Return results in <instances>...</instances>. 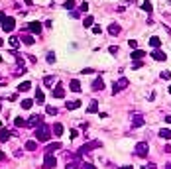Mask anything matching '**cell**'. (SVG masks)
Instances as JSON below:
<instances>
[{
    "label": "cell",
    "mask_w": 171,
    "mask_h": 169,
    "mask_svg": "<svg viewBox=\"0 0 171 169\" xmlns=\"http://www.w3.org/2000/svg\"><path fill=\"white\" fill-rule=\"evenodd\" d=\"M18 41H20V39L16 38V36H12V38L8 39V43H10V47H18V45H20V43H18Z\"/></svg>",
    "instance_id": "obj_27"
},
{
    "label": "cell",
    "mask_w": 171,
    "mask_h": 169,
    "mask_svg": "<svg viewBox=\"0 0 171 169\" xmlns=\"http://www.w3.org/2000/svg\"><path fill=\"white\" fill-rule=\"evenodd\" d=\"M53 134L59 138L61 134H63V126H61V124H55V126H53Z\"/></svg>",
    "instance_id": "obj_24"
},
{
    "label": "cell",
    "mask_w": 171,
    "mask_h": 169,
    "mask_svg": "<svg viewBox=\"0 0 171 169\" xmlns=\"http://www.w3.org/2000/svg\"><path fill=\"white\" fill-rule=\"evenodd\" d=\"M89 112H99V104H96V100H92L91 106H89Z\"/></svg>",
    "instance_id": "obj_30"
},
{
    "label": "cell",
    "mask_w": 171,
    "mask_h": 169,
    "mask_svg": "<svg viewBox=\"0 0 171 169\" xmlns=\"http://www.w3.org/2000/svg\"><path fill=\"white\" fill-rule=\"evenodd\" d=\"M65 106L69 108V110H75V108H79V106H81V102H79V100H73V102H67Z\"/></svg>",
    "instance_id": "obj_25"
},
{
    "label": "cell",
    "mask_w": 171,
    "mask_h": 169,
    "mask_svg": "<svg viewBox=\"0 0 171 169\" xmlns=\"http://www.w3.org/2000/svg\"><path fill=\"white\" fill-rule=\"evenodd\" d=\"M10 136H12V134H10V130H6V128H4V130L0 132V140H2V142H6V140H10Z\"/></svg>",
    "instance_id": "obj_22"
},
{
    "label": "cell",
    "mask_w": 171,
    "mask_h": 169,
    "mask_svg": "<svg viewBox=\"0 0 171 169\" xmlns=\"http://www.w3.org/2000/svg\"><path fill=\"white\" fill-rule=\"evenodd\" d=\"M14 124H16V126H24V124H26V120H22V118H16V122H14Z\"/></svg>",
    "instance_id": "obj_39"
},
{
    "label": "cell",
    "mask_w": 171,
    "mask_h": 169,
    "mask_svg": "<svg viewBox=\"0 0 171 169\" xmlns=\"http://www.w3.org/2000/svg\"><path fill=\"white\" fill-rule=\"evenodd\" d=\"M142 65H144V61H134V63H132V69H140Z\"/></svg>",
    "instance_id": "obj_35"
},
{
    "label": "cell",
    "mask_w": 171,
    "mask_h": 169,
    "mask_svg": "<svg viewBox=\"0 0 171 169\" xmlns=\"http://www.w3.org/2000/svg\"><path fill=\"white\" fill-rule=\"evenodd\" d=\"M43 83H45L47 87H51V83H53V79H51V77H45V79H43Z\"/></svg>",
    "instance_id": "obj_40"
},
{
    "label": "cell",
    "mask_w": 171,
    "mask_h": 169,
    "mask_svg": "<svg viewBox=\"0 0 171 169\" xmlns=\"http://www.w3.org/2000/svg\"><path fill=\"white\" fill-rule=\"evenodd\" d=\"M35 100H38V102H43V100H45V97H43L41 91H35Z\"/></svg>",
    "instance_id": "obj_31"
},
{
    "label": "cell",
    "mask_w": 171,
    "mask_h": 169,
    "mask_svg": "<svg viewBox=\"0 0 171 169\" xmlns=\"http://www.w3.org/2000/svg\"><path fill=\"white\" fill-rule=\"evenodd\" d=\"M57 165V159L53 157V153H45V159H43V167L45 169H53Z\"/></svg>",
    "instance_id": "obj_4"
},
{
    "label": "cell",
    "mask_w": 171,
    "mask_h": 169,
    "mask_svg": "<svg viewBox=\"0 0 171 169\" xmlns=\"http://www.w3.org/2000/svg\"><path fill=\"white\" fill-rule=\"evenodd\" d=\"M126 87H128V79L122 77V79H118V83H114V84H112V92L116 94V92H120L122 89H126Z\"/></svg>",
    "instance_id": "obj_3"
},
{
    "label": "cell",
    "mask_w": 171,
    "mask_h": 169,
    "mask_svg": "<svg viewBox=\"0 0 171 169\" xmlns=\"http://www.w3.org/2000/svg\"><path fill=\"white\" fill-rule=\"evenodd\" d=\"M47 114H53V116H55V114H57V108H53V106H47Z\"/></svg>",
    "instance_id": "obj_36"
},
{
    "label": "cell",
    "mask_w": 171,
    "mask_h": 169,
    "mask_svg": "<svg viewBox=\"0 0 171 169\" xmlns=\"http://www.w3.org/2000/svg\"><path fill=\"white\" fill-rule=\"evenodd\" d=\"M32 100H22V108H24V110H30V108H32Z\"/></svg>",
    "instance_id": "obj_29"
},
{
    "label": "cell",
    "mask_w": 171,
    "mask_h": 169,
    "mask_svg": "<svg viewBox=\"0 0 171 169\" xmlns=\"http://www.w3.org/2000/svg\"><path fill=\"white\" fill-rule=\"evenodd\" d=\"M69 87H71V91H73V92H79V91H81V83L77 81V79H73L71 83H69Z\"/></svg>",
    "instance_id": "obj_15"
},
{
    "label": "cell",
    "mask_w": 171,
    "mask_h": 169,
    "mask_svg": "<svg viewBox=\"0 0 171 169\" xmlns=\"http://www.w3.org/2000/svg\"><path fill=\"white\" fill-rule=\"evenodd\" d=\"M161 79H165V81H171V71H161Z\"/></svg>",
    "instance_id": "obj_32"
},
{
    "label": "cell",
    "mask_w": 171,
    "mask_h": 169,
    "mask_svg": "<svg viewBox=\"0 0 171 169\" xmlns=\"http://www.w3.org/2000/svg\"><path fill=\"white\" fill-rule=\"evenodd\" d=\"M35 140L47 142V140H49V126H45V124L38 126V128H35Z\"/></svg>",
    "instance_id": "obj_1"
},
{
    "label": "cell",
    "mask_w": 171,
    "mask_h": 169,
    "mask_svg": "<svg viewBox=\"0 0 171 169\" xmlns=\"http://www.w3.org/2000/svg\"><path fill=\"white\" fill-rule=\"evenodd\" d=\"M4 20H6V14H4V12H0V24H2Z\"/></svg>",
    "instance_id": "obj_44"
},
{
    "label": "cell",
    "mask_w": 171,
    "mask_h": 169,
    "mask_svg": "<svg viewBox=\"0 0 171 169\" xmlns=\"http://www.w3.org/2000/svg\"><path fill=\"white\" fill-rule=\"evenodd\" d=\"M108 51H110V53H112V55H118V47H114V45H112V47H110V49H108Z\"/></svg>",
    "instance_id": "obj_41"
},
{
    "label": "cell",
    "mask_w": 171,
    "mask_h": 169,
    "mask_svg": "<svg viewBox=\"0 0 171 169\" xmlns=\"http://www.w3.org/2000/svg\"><path fill=\"white\" fill-rule=\"evenodd\" d=\"M92 33H100V26H92Z\"/></svg>",
    "instance_id": "obj_42"
},
{
    "label": "cell",
    "mask_w": 171,
    "mask_h": 169,
    "mask_svg": "<svg viewBox=\"0 0 171 169\" xmlns=\"http://www.w3.org/2000/svg\"><path fill=\"white\" fill-rule=\"evenodd\" d=\"M30 89H32V83H30V81H24V83H20V87H18V91H20V92L30 91Z\"/></svg>",
    "instance_id": "obj_20"
},
{
    "label": "cell",
    "mask_w": 171,
    "mask_h": 169,
    "mask_svg": "<svg viewBox=\"0 0 171 169\" xmlns=\"http://www.w3.org/2000/svg\"><path fill=\"white\" fill-rule=\"evenodd\" d=\"M92 24H94V18H92V16H87V18L83 20V26L85 28H91Z\"/></svg>",
    "instance_id": "obj_23"
},
{
    "label": "cell",
    "mask_w": 171,
    "mask_h": 169,
    "mask_svg": "<svg viewBox=\"0 0 171 169\" xmlns=\"http://www.w3.org/2000/svg\"><path fill=\"white\" fill-rule=\"evenodd\" d=\"M22 41H24L26 45H33V41H35V39H33L32 36H28V33H22Z\"/></svg>",
    "instance_id": "obj_19"
},
{
    "label": "cell",
    "mask_w": 171,
    "mask_h": 169,
    "mask_svg": "<svg viewBox=\"0 0 171 169\" xmlns=\"http://www.w3.org/2000/svg\"><path fill=\"white\" fill-rule=\"evenodd\" d=\"M142 57H145V51H144V49H134V51H132V59L140 61Z\"/></svg>",
    "instance_id": "obj_11"
},
{
    "label": "cell",
    "mask_w": 171,
    "mask_h": 169,
    "mask_svg": "<svg viewBox=\"0 0 171 169\" xmlns=\"http://www.w3.org/2000/svg\"><path fill=\"white\" fill-rule=\"evenodd\" d=\"M159 138H163V140H171V130L161 128V130H159Z\"/></svg>",
    "instance_id": "obj_18"
},
{
    "label": "cell",
    "mask_w": 171,
    "mask_h": 169,
    "mask_svg": "<svg viewBox=\"0 0 171 169\" xmlns=\"http://www.w3.org/2000/svg\"><path fill=\"white\" fill-rule=\"evenodd\" d=\"M0 126H2V120H0Z\"/></svg>",
    "instance_id": "obj_51"
},
{
    "label": "cell",
    "mask_w": 171,
    "mask_h": 169,
    "mask_svg": "<svg viewBox=\"0 0 171 169\" xmlns=\"http://www.w3.org/2000/svg\"><path fill=\"white\" fill-rule=\"evenodd\" d=\"M61 148V143L59 142H55V143H49V146H47V153H51L53 150H59Z\"/></svg>",
    "instance_id": "obj_26"
},
{
    "label": "cell",
    "mask_w": 171,
    "mask_h": 169,
    "mask_svg": "<svg viewBox=\"0 0 171 169\" xmlns=\"http://www.w3.org/2000/svg\"><path fill=\"white\" fill-rule=\"evenodd\" d=\"M63 8H67V10H73V8H75V0H67V2H63Z\"/></svg>",
    "instance_id": "obj_28"
},
{
    "label": "cell",
    "mask_w": 171,
    "mask_h": 169,
    "mask_svg": "<svg viewBox=\"0 0 171 169\" xmlns=\"http://www.w3.org/2000/svg\"><path fill=\"white\" fill-rule=\"evenodd\" d=\"M26 30H28V32H32V33H41V24H40V22H30Z\"/></svg>",
    "instance_id": "obj_6"
},
{
    "label": "cell",
    "mask_w": 171,
    "mask_h": 169,
    "mask_svg": "<svg viewBox=\"0 0 171 169\" xmlns=\"http://www.w3.org/2000/svg\"><path fill=\"white\" fill-rule=\"evenodd\" d=\"M0 45H4V41H2V39H0Z\"/></svg>",
    "instance_id": "obj_49"
},
{
    "label": "cell",
    "mask_w": 171,
    "mask_h": 169,
    "mask_svg": "<svg viewBox=\"0 0 171 169\" xmlns=\"http://www.w3.org/2000/svg\"><path fill=\"white\" fill-rule=\"evenodd\" d=\"M151 57L155 59V61H165V59H167V55H165V51L155 49V51H151Z\"/></svg>",
    "instance_id": "obj_8"
},
{
    "label": "cell",
    "mask_w": 171,
    "mask_h": 169,
    "mask_svg": "<svg viewBox=\"0 0 171 169\" xmlns=\"http://www.w3.org/2000/svg\"><path fill=\"white\" fill-rule=\"evenodd\" d=\"M140 126H144V118H142V116H134V120H132V128H140Z\"/></svg>",
    "instance_id": "obj_13"
},
{
    "label": "cell",
    "mask_w": 171,
    "mask_h": 169,
    "mask_svg": "<svg viewBox=\"0 0 171 169\" xmlns=\"http://www.w3.org/2000/svg\"><path fill=\"white\" fill-rule=\"evenodd\" d=\"M47 63H55V53H47Z\"/></svg>",
    "instance_id": "obj_34"
},
{
    "label": "cell",
    "mask_w": 171,
    "mask_h": 169,
    "mask_svg": "<svg viewBox=\"0 0 171 169\" xmlns=\"http://www.w3.org/2000/svg\"><path fill=\"white\" fill-rule=\"evenodd\" d=\"M2 159H4V153H2V151H0V161H2Z\"/></svg>",
    "instance_id": "obj_48"
},
{
    "label": "cell",
    "mask_w": 171,
    "mask_h": 169,
    "mask_svg": "<svg viewBox=\"0 0 171 169\" xmlns=\"http://www.w3.org/2000/svg\"><path fill=\"white\" fill-rule=\"evenodd\" d=\"M14 26H16V20L10 18V16H6V20L2 22V30H4V32H12Z\"/></svg>",
    "instance_id": "obj_5"
},
{
    "label": "cell",
    "mask_w": 171,
    "mask_h": 169,
    "mask_svg": "<svg viewBox=\"0 0 171 169\" xmlns=\"http://www.w3.org/2000/svg\"><path fill=\"white\" fill-rule=\"evenodd\" d=\"M165 122H169V124H171V116H165Z\"/></svg>",
    "instance_id": "obj_46"
},
{
    "label": "cell",
    "mask_w": 171,
    "mask_h": 169,
    "mask_svg": "<svg viewBox=\"0 0 171 169\" xmlns=\"http://www.w3.org/2000/svg\"><path fill=\"white\" fill-rule=\"evenodd\" d=\"M128 45H130L132 49H138V41H136V39H130V41H128Z\"/></svg>",
    "instance_id": "obj_33"
},
{
    "label": "cell",
    "mask_w": 171,
    "mask_h": 169,
    "mask_svg": "<svg viewBox=\"0 0 171 169\" xmlns=\"http://www.w3.org/2000/svg\"><path fill=\"white\" fill-rule=\"evenodd\" d=\"M41 120H43V116H32L30 118V126H41Z\"/></svg>",
    "instance_id": "obj_12"
},
{
    "label": "cell",
    "mask_w": 171,
    "mask_h": 169,
    "mask_svg": "<svg viewBox=\"0 0 171 169\" xmlns=\"http://www.w3.org/2000/svg\"><path fill=\"white\" fill-rule=\"evenodd\" d=\"M77 167H79V165H77L75 161H71V163L67 161V169H77Z\"/></svg>",
    "instance_id": "obj_38"
},
{
    "label": "cell",
    "mask_w": 171,
    "mask_h": 169,
    "mask_svg": "<svg viewBox=\"0 0 171 169\" xmlns=\"http://www.w3.org/2000/svg\"><path fill=\"white\" fill-rule=\"evenodd\" d=\"M148 153H150V146H148V142H140L138 146H136V156L145 157Z\"/></svg>",
    "instance_id": "obj_2"
},
{
    "label": "cell",
    "mask_w": 171,
    "mask_h": 169,
    "mask_svg": "<svg viewBox=\"0 0 171 169\" xmlns=\"http://www.w3.org/2000/svg\"><path fill=\"white\" fill-rule=\"evenodd\" d=\"M120 169H132V167H130V165H124V167H120Z\"/></svg>",
    "instance_id": "obj_47"
},
{
    "label": "cell",
    "mask_w": 171,
    "mask_h": 169,
    "mask_svg": "<svg viewBox=\"0 0 171 169\" xmlns=\"http://www.w3.org/2000/svg\"><path fill=\"white\" fill-rule=\"evenodd\" d=\"M26 150H28V151H33V150H38V142H33V140L26 142Z\"/></svg>",
    "instance_id": "obj_21"
},
{
    "label": "cell",
    "mask_w": 171,
    "mask_h": 169,
    "mask_svg": "<svg viewBox=\"0 0 171 169\" xmlns=\"http://www.w3.org/2000/svg\"><path fill=\"white\" fill-rule=\"evenodd\" d=\"M144 169H155V163H150V165H145Z\"/></svg>",
    "instance_id": "obj_45"
},
{
    "label": "cell",
    "mask_w": 171,
    "mask_h": 169,
    "mask_svg": "<svg viewBox=\"0 0 171 169\" xmlns=\"http://www.w3.org/2000/svg\"><path fill=\"white\" fill-rule=\"evenodd\" d=\"M142 10H144V12H148V14H151L153 6H151V2H150V0H144V2H142Z\"/></svg>",
    "instance_id": "obj_17"
},
{
    "label": "cell",
    "mask_w": 171,
    "mask_h": 169,
    "mask_svg": "<svg viewBox=\"0 0 171 169\" xmlns=\"http://www.w3.org/2000/svg\"><path fill=\"white\" fill-rule=\"evenodd\" d=\"M169 92H171V87H169Z\"/></svg>",
    "instance_id": "obj_52"
},
{
    "label": "cell",
    "mask_w": 171,
    "mask_h": 169,
    "mask_svg": "<svg viewBox=\"0 0 171 169\" xmlns=\"http://www.w3.org/2000/svg\"><path fill=\"white\" fill-rule=\"evenodd\" d=\"M120 32H122L120 24H110V26H108V33H110V36H118Z\"/></svg>",
    "instance_id": "obj_9"
},
{
    "label": "cell",
    "mask_w": 171,
    "mask_h": 169,
    "mask_svg": "<svg viewBox=\"0 0 171 169\" xmlns=\"http://www.w3.org/2000/svg\"><path fill=\"white\" fill-rule=\"evenodd\" d=\"M83 169H96V167H94V165H91V163H85V165H83Z\"/></svg>",
    "instance_id": "obj_43"
},
{
    "label": "cell",
    "mask_w": 171,
    "mask_h": 169,
    "mask_svg": "<svg viewBox=\"0 0 171 169\" xmlns=\"http://www.w3.org/2000/svg\"><path fill=\"white\" fill-rule=\"evenodd\" d=\"M92 89H94V91H102V89H104V81H102V79H96V81L92 83Z\"/></svg>",
    "instance_id": "obj_16"
},
{
    "label": "cell",
    "mask_w": 171,
    "mask_h": 169,
    "mask_svg": "<svg viewBox=\"0 0 171 169\" xmlns=\"http://www.w3.org/2000/svg\"><path fill=\"white\" fill-rule=\"evenodd\" d=\"M167 169H171V163H169V165H167Z\"/></svg>",
    "instance_id": "obj_50"
},
{
    "label": "cell",
    "mask_w": 171,
    "mask_h": 169,
    "mask_svg": "<svg viewBox=\"0 0 171 169\" xmlns=\"http://www.w3.org/2000/svg\"><path fill=\"white\" fill-rule=\"evenodd\" d=\"M99 146H100V142H91V143H87V146H83V148L79 150V156H81V153H87V151L92 150V148H99Z\"/></svg>",
    "instance_id": "obj_7"
},
{
    "label": "cell",
    "mask_w": 171,
    "mask_h": 169,
    "mask_svg": "<svg viewBox=\"0 0 171 169\" xmlns=\"http://www.w3.org/2000/svg\"><path fill=\"white\" fill-rule=\"evenodd\" d=\"M150 45L153 47V49H158V47L161 45V39H159L158 36H153V38H150Z\"/></svg>",
    "instance_id": "obj_14"
},
{
    "label": "cell",
    "mask_w": 171,
    "mask_h": 169,
    "mask_svg": "<svg viewBox=\"0 0 171 169\" xmlns=\"http://www.w3.org/2000/svg\"><path fill=\"white\" fill-rule=\"evenodd\" d=\"M53 92V97L55 98H63L65 97V91H63V87H61V84H57V87H55V91H51Z\"/></svg>",
    "instance_id": "obj_10"
},
{
    "label": "cell",
    "mask_w": 171,
    "mask_h": 169,
    "mask_svg": "<svg viewBox=\"0 0 171 169\" xmlns=\"http://www.w3.org/2000/svg\"><path fill=\"white\" fill-rule=\"evenodd\" d=\"M87 10H89V4H87V2H83V4H81V8H79V12H87Z\"/></svg>",
    "instance_id": "obj_37"
},
{
    "label": "cell",
    "mask_w": 171,
    "mask_h": 169,
    "mask_svg": "<svg viewBox=\"0 0 171 169\" xmlns=\"http://www.w3.org/2000/svg\"><path fill=\"white\" fill-rule=\"evenodd\" d=\"M0 61H2V57H0Z\"/></svg>",
    "instance_id": "obj_53"
}]
</instances>
